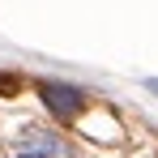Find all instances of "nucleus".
Listing matches in <instances>:
<instances>
[{
	"label": "nucleus",
	"mask_w": 158,
	"mask_h": 158,
	"mask_svg": "<svg viewBox=\"0 0 158 158\" xmlns=\"http://www.w3.org/2000/svg\"><path fill=\"white\" fill-rule=\"evenodd\" d=\"M13 158H73L69 141L56 128H43V124H26L17 132V145H13Z\"/></svg>",
	"instance_id": "nucleus-1"
},
{
	"label": "nucleus",
	"mask_w": 158,
	"mask_h": 158,
	"mask_svg": "<svg viewBox=\"0 0 158 158\" xmlns=\"http://www.w3.org/2000/svg\"><path fill=\"white\" fill-rule=\"evenodd\" d=\"M39 98L47 103L56 120H64V124H73L81 115V107H85V94H81L77 85H64V81H43L39 85Z\"/></svg>",
	"instance_id": "nucleus-2"
},
{
	"label": "nucleus",
	"mask_w": 158,
	"mask_h": 158,
	"mask_svg": "<svg viewBox=\"0 0 158 158\" xmlns=\"http://www.w3.org/2000/svg\"><path fill=\"white\" fill-rule=\"evenodd\" d=\"M150 90H158V81H150Z\"/></svg>",
	"instance_id": "nucleus-3"
}]
</instances>
